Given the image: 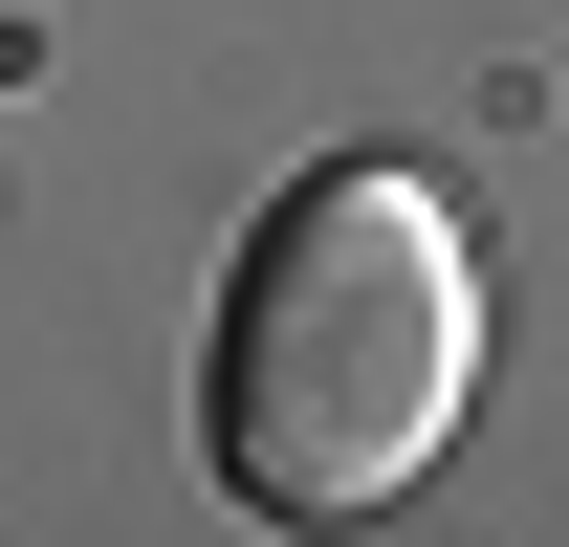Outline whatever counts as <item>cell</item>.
I'll list each match as a JSON object with an SVG mask.
<instances>
[{
	"mask_svg": "<svg viewBox=\"0 0 569 547\" xmlns=\"http://www.w3.org/2000/svg\"><path fill=\"white\" fill-rule=\"evenodd\" d=\"M482 395V241L438 176L351 153V176H284V219L241 241L219 285V350H198V438L263 526H351L460 438Z\"/></svg>",
	"mask_w": 569,
	"mask_h": 547,
	"instance_id": "obj_1",
	"label": "cell"
}]
</instances>
